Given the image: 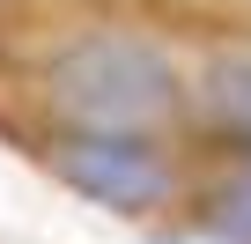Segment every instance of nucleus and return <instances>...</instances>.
<instances>
[{"mask_svg": "<svg viewBox=\"0 0 251 244\" xmlns=\"http://www.w3.org/2000/svg\"><path fill=\"white\" fill-rule=\"evenodd\" d=\"M52 104L81 134H141L177 104V74L148 37H81L52 59Z\"/></svg>", "mask_w": 251, "mask_h": 244, "instance_id": "f257e3e1", "label": "nucleus"}, {"mask_svg": "<svg viewBox=\"0 0 251 244\" xmlns=\"http://www.w3.org/2000/svg\"><path fill=\"white\" fill-rule=\"evenodd\" d=\"M52 170L74 192H89V200H103L118 215H141V207L170 200V163L141 134H67L52 148Z\"/></svg>", "mask_w": 251, "mask_h": 244, "instance_id": "f03ea898", "label": "nucleus"}, {"mask_svg": "<svg viewBox=\"0 0 251 244\" xmlns=\"http://www.w3.org/2000/svg\"><path fill=\"white\" fill-rule=\"evenodd\" d=\"M214 111H222L229 126L251 141V59H229V67H214Z\"/></svg>", "mask_w": 251, "mask_h": 244, "instance_id": "7ed1b4c3", "label": "nucleus"}, {"mask_svg": "<svg viewBox=\"0 0 251 244\" xmlns=\"http://www.w3.org/2000/svg\"><path fill=\"white\" fill-rule=\"evenodd\" d=\"M207 215H214V229H229V237H251V178H236V185H222Z\"/></svg>", "mask_w": 251, "mask_h": 244, "instance_id": "20e7f679", "label": "nucleus"}, {"mask_svg": "<svg viewBox=\"0 0 251 244\" xmlns=\"http://www.w3.org/2000/svg\"><path fill=\"white\" fill-rule=\"evenodd\" d=\"M163 244H177V237H163Z\"/></svg>", "mask_w": 251, "mask_h": 244, "instance_id": "39448f33", "label": "nucleus"}]
</instances>
